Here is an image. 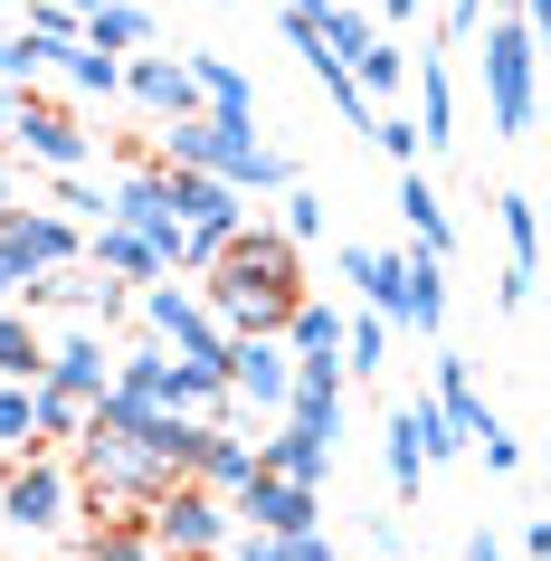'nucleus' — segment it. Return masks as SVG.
Segmentation results:
<instances>
[{"label":"nucleus","instance_id":"nucleus-46","mask_svg":"<svg viewBox=\"0 0 551 561\" xmlns=\"http://www.w3.org/2000/svg\"><path fill=\"white\" fill-rule=\"evenodd\" d=\"M20 209V172H10V144H0V219Z\"/></svg>","mask_w":551,"mask_h":561},{"label":"nucleus","instance_id":"nucleus-43","mask_svg":"<svg viewBox=\"0 0 551 561\" xmlns=\"http://www.w3.org/2000/svg\"><path fill=\"white\" fill-rule=\"evenodd\" d=\"M286 561H343V552H333V542H323V524H314V533H295V542H286Z\"/></svg>","mask_w":551,"mask_h":561},{"label":"nucleus","instance_id":"nucleus-31","mask_svg":"<svg viewBox=\"0 0 551 561\" xmlns=\"http://www.w3.org/2000/svg\"><path fill=\"white\" fill-rule=\"evenodd\" d=\"M400 419H409V438H418V457H428V467L466 457V438L447 428V410H437V400H400Z\"/></svg>","mask_w":551,"mask_h":561},{"label":"nucleus","instance_id":"nucleus-2","mask_svg":"<svg viewBox=\"0 0 551 561\" xmlns=\"http://www.w3.org/2000/svg\"><path fill=\"white\" fill-rule=\"evenodd\" d=\"M152 162H181V172H219L229 191H286L295 162L276 144H257V115H172L162 124V144H152Z\"/></svg>","mask_w":551,"mask_h":561},{"label":"nucleus","instance_id":"nucleus-35","mask_svg":"<svg viewBox=\"0 0 551 561\" xmlns=\"http://www.w3.org/2000/svg\"><path fill=\"white\" fill-rule=\"evenodd\" d=\"M30 390H38V381H0V457H10V447H38V428H30Z\"/></svg>","mask_w":551,"mask_h":561},{"label":"nucleus","instance_id":"nucleus-41","mask_svg":"<svg viewBox=\"0 0 551 561\" xmlns=\"http://www.w3.org/2000/svg\"><path fill=\"white\" fill-rule=\"evenodd\" d=\"M532 286H542V276H532V266H514V276L494 286V305H504V314H523V305H532Z\"/></svg>","mask_w":551,"mask_h":561},{"label":"nucleus","instance_id":"nucleus-10","mask_svg":"<svg viewBox=\"0 0 551 561\" xmlns=\"http://www.w3.org/2000/svg\"><path fill=\"white\" fill-rule=\"evenodd\" d=\"M286 381H295V353L276 343V333H229V400L286 410Z\"/></svg>","mask_w":551,"mask_h":561},{"label":"nucleus","instance_id":"nucleus-18","mask_svg":"<svg viewBox=\"0 0 551 561\" xmlns=\"http://www.w3.org/2000/svg\"><path fill=\"white\" fill-rule=\"evenodd\" d=\"M428 371H437V390H428V400L447 410V428H457V438H475V428L494 419V410H485V390H475V362H466V353H437Z\"/></svg>","mask_w":551,"mask_h":561},{"label":"nucleus","instance_id":"nucleus-40","mask_svg":"<svg viewBox=\"0 0 551 561\" xmlns=\"http://www.w3.org/2000/svg\"><path fill=\"white\" fill-rule=\"evenodd\" d=\"M48 181H58V209H77L87 229L105 219V191H87V172H48Z\"/></svg>","mask_w":551,"mask_h":561},{"label":"nucleus","instance_id":"nucleus-14","mask_svg":"<svg viewBox=\"0 0 551 561\" xmlns=\"http://www.w3.org/2000/svg\"><path fill=\"white\" fill-rule=\"evenodd\" d=\"M38 381H48V390H67V400H95V390H115V353H105V333H95V324H77L67 343H48Z\"/></svg>","mask_w":551,"mask_h":561},{"label":"nucleus","instance_id":"nucleus-17","mask_svg":"<svg viewBox=\"0 0 551 561\" xmlns=\"http://www.w3.org/2000/svg\"><path fill=\"white\" fill-rule=\"evenodd\" d=\"M257 467L266 476H295V485H323L333 476V438H314V428H276V438H257Z\"/></svg>","mask_w":551,"mask_h":561},{"label":"nucleus","instance_id":"nucleus-7","mask_svg":"<svg viewBox=\"0 0 551 561\" xmlns=\"http://www.w3.org/2000/svg\"><path fill=\"white\" fill-rule=\"evenodd\" d=\"M10 152H30L38 172H87V162H95V134L67 115V105H48L38 87H20V95H10Z\"/></svg>","mask_w":551,"mask_h":561},{"label":"nucleus","instance_id":"nucleus-28","mask_svg":"<svg viewBox=\"0 0 551 561\" xmlns=\"http://www.w3.org/2000/svg\"><path fill=\"white\" fill-rule=\"evenodd\" d=\"M77 561H162V552H152L144 514H134V524H87V542H77Z\"/></svg>","mask_w":551,"mask_h":561},{"label":"nucleus","instance_id":"nucleus-19","mask_svg":"<svg viewBox=\"0 0 551 561\" xmlns=\"http://www.w3.org/2000/svg\"><path fill=\"white\" fill-rule=\"evenodd\" d=\"M343 276L361 286V305H371L380 324L400 333V248H343Z\"/></svg>","mask_w":551,"mask_h":561},{"label":"nucleus","instance_id":"nucleus-47","mask_svg":"<svg viewBox=\"0 0 551 561\" xmlns=\"http://www.w3.org/2000/svg\"><path fill=\"white\" fill-rule=\"evenodd\" d=\"M48 10H67V20H87V10H95V0H48Z\"/></svg>","mask_w":551,"mask_h":561},{"label":"nucleus","instance_id":"nucleus-9","mask_svg":"<svg viewBox=\"0 0 551 561\" xmlns=\"http://www.w3.org/2000/svg\"><path fill=\"white\" fill-rule=\"evenodd\" d=\"M134 105H152V115L172 124V115H200V77H191V58H152V38L144 48H124V87Z\"/></svg>","mask_w":551,"mask_h":561},{"label":"nucleus","instance_id":"nucleus-48","mask_svg":"<svg viewBox=\"0 0 551 561\" xmlns=\"http://www.w3.org/2000/svg\"><path fill=\"white\" fill-rule=\"evenodd\" d=\"M409 10H418V0H380V20H409Z\"/></svg>","mask_w":551,"mask_h":561},{"label":"nucleus","instance_id":"nucleus-24","mask_svg":"<svg viewBox=\"0 0 551 561\" xmlns=\"http://www.w3.org/2000/svg\"><path fill=\"white\" fill-rule=\"evenodd\" d=\"M380 476H390V495L418 504V485H428V457H418V438H409V419L390 410V428H380Z\"/></svg>","mask_w":551,"mask_h":561},{"label":"nucleus","instance_id":"nucleus-29","mask_svg":"<svg viewBox=\"0 0 551 561\" xmlns=\"http://www.w3.org/2000/svg\"><path fill=\"white\" fill-rule=\"evenodd\" d=\"M314 38H323V58H343V67H352V58L380 38V20H371V10H343V0H333V10L314 20Z\"/></svg>","mask_w":551,"mask_h":561},{"label":"nucleus","instance_id":"nucleus-38","mask_svg":"<svg viewBox=\"0 0 551 561\" xmlns=\"http://www.w3.org/2000/svg\"><path fill=\"white\" fill-rule=\"evenodd\" d=\"M361 134H371V144L390 152V162H418V152H428V144H418V124H409V115H371V124H361Z\"/></svg>","mask_w":551,"mask_h":561},{"label":"nucleus","instance_id":"nucleus-4","mask_svg":"<svg viewBox=\"0 0 551 561\" xmlns=\"http://www.w3.org/2000/svg\"><path fill=\"white\" fill-rule=\"evenodd\" d=\"M144 533H152L162 561H209V552H229L238 514H229V495H209L200 476H172V485L144 504Z\"/></svg>","mask_w":551,"mask_h":561},{"label":"nucleus","instance_id":"nucleus-20","mask_svg":"<svg viewBox=\"0 0 551 561\" xmlns=\"http://www.w3.org/2000/svg\"><path fill=\"white\" fill-rule=\"evenodd\" d=\"M248 467H257V438H238L229 419H219V428L200 438V457H191V476H200L209 495H238V485H248Z\"/></svg>","mask_w":551,"mask_h":561},{"label":"nucleus","instance_id":"nucleus-51","mask_svg":"<svg viewBox=\"0 0 551 561\" xmlns=\"http://www.w3.org/2000/svg\"><path fill=\"white\" fill-rule=\"evenodd\" d=\"M0 10H38V0H0Z\"/></svg>","mask_w":551,"mask_h":561},{"label":"nucleus","instance_id":"nucleus-8","mask_svg":"<svg viewBox=\"0 0 551 561\" xmlns=\"http://www.w3.org/2000/svg\"><path fill=\"white\" fill-rule=\"evenodd\" d=\"M229 514H238V524H257V533H276V542H295V533L323 524V485H295V476L248 467V485L229 495Z\"/></svg>","mask_w":551,"mask_h":561},{"label":"nucleus","instance_id":"nucleus-32","mask_svg":"<svg viewBox=\"0 0 551 561\" xmlns=\"http://www.w3.org/2000/svg\"><path fill=\"white\" fill-rule=\"evenodd\" d=\"M352 87L371 95V105H380V95H400V87H409V48H390V38H371V48L352 58Z\"/></svg>","mask_w":551,"mask_h":561},{"label":"nucleus","instance_id":"nucleus-22","mask_svg":"<svg viewBox=\"0 0 551 561\" xmlns=\"http://www.w3.org/2000/svg\"><path fill=\"white\" fill-rule=\"evenodd\" d=\"M77 38L105 48V58H124V48H144V38H152V20H144V0H95L87 20H77Z\"/></svg>","mask_w":551,"mask_h":561},{"label":"nucleus","instance_id":"nucleus-11","mask_svg":"<svg viewBox=\"0 0 551 561\" xmlns=\"http://www.w3.org/2000/svg\"><path fill=\"white\" fill-rule=\"evenodd\" d=\"M105 219H124V229H144L152 238V257L172 248V181H162V162H124V181L105 191Z\"/></svg>","mask_w":551,"mask_h":561},{"label":"nucleus","instance_id":"nucleus-37","mask_svg":"<svg viewBox=\"0 0 551 561\" xmlns=\"http://www.w3.org/2000/svg\"><path fill=\"white\" fill-rule=\"evenodd\" d=\"M30 286H38V257L0 229V305H30Z\"/></svg>","mask_w":551,"mask_h":561},{"label":"nucleus","instance_id":"nucleus-33","mask_svg":"<svg viewBox=\"0 0 551 561\" xmlns=\"http://www.w3.org/2000/svg\"><path fill=\"white\" fill-rule=\"evenodd\" d=\"M504 248H514V266H532L542 257V201H532V191H504Z\"/></svg>","mask_w":551,"mask_h":561},{"label":"nucleus","instance_id":"nucleus-45","mask_svg":"<svg viewBox=\"0 0 551 561\" xmlns=\"http://www.w3.org/2000/svg\"><path fill=\"white\" fill-rule=\"evenodd\" d=\"M457 561H504V542H494V533L475 524V533H466V552H457Z\"/></svg>","mask_w":551,"mask_h":561},{"label":"nucleus","instance_id":"nucleus-50","mask_svg":"<svg viewBox=\"0 0 551 561\" xmlns=\"http://www.w3.org/2000/svg\"><path fill=\"white\" fill-rule=\"evenodd\" d=\"M0 144H10V95H0Z\"/></svg>","mask_w":551,"mask_h":561},{"label":"nucleus","instance_id":"nucleus-39","mask_svg":"<svg viewBox=\"0 0 551 561\" xmlns=\"http://www.w3.org/2000/svg\"><path fill=\"white\" fill-rule=\"evenodd\" d=\"M466 447L485 457V476H514V467H523V438H504V419H485V428H475Z\"/></svg>","mask_w":551,"mask_h":561},{"label":"nucleus","instance_id":"nucleus-42","mask_svg":"<svg viewBox=\"0 0 551 561\" xmlns=\"http://www.w3.org/2000/svg\"><path fill=\"white\" fill-rule=\"evenodd\" d=\"M485 30V0H447V38H475Z\"/></svg>","mask_w":551,"mask_h":561},{"label":"nucleus","instance_id":"nucleus-16","mask_svg":"<svg viewBox=\"0 0 551 561\" xmlns=\"http://www.w3.org/2000/svg\"><path fill=\"white\" fill-rule=\"evenodd\" d=\"M87 266L124 276V286H144V276H162V257H152V238H144V229H124V219H95V229H87Z\"/></svg>","mask_w":551,"mask_h":561},{"label":"nucleus","instance_id":"nucleus-26","mask_svg":"<svg viewBox=\"0 0 551 561\" xmlns=\"http://www.w3.org/2000/svg\"><path fill=\"white\" fill-rule=\"evenodd\" d=\"M418 144H457V87L437 58H418Z\"/></svg>","mask_w":551,"mask_h":561},{"label":"nucleus","instance_id":"nucleus-3","mask_svg":"<svg viewBox=\"0 0 551 561\" xmlns=\"http://www.w3.org/2000/svg\"><path fill=\"white\" fill-rule=\"evenodd\" d=\"M532 95H542V67H532V10L485 20V115H494V144H523V134H532Z\"/></svg>","mask_w":551,"mask_h":561},{"label":"nucleus","instance_id":"nucleus-30","mask_svg":"<svg viewBox=\"0 0 551 561\" xmlns=\"http://www.w3.org/2000/svg\"><path fill=\"white\" fill-rule=\"evenodd\" d=\"M30 428H38V447H67L77 428H87V400H67V390L38 381V390H30Z\"/></svg>","mask_w":551,"mask_h":561},{"label":"nucleus","instance_id":"nucleus-1","mask_svg":"<svg viewBox=\"0 0 551 561\" xmlns=\"http://www.w3.org/2000/svg\"><path fill=\"white\" fill-rule=\"evenodd\" d=\"M191 296L219 314V333H276L286 305L305 296V248H295L286 229H238L229 248L200 266Z\"/></svg>","mask_w":551,"mask_h":561},{"label":"nucleus","instance_id":"nucleus-13","mask_svg":"<svg viewBox=\"0 0 551 561\" xmlns=\"http://www.w3.org/2000/svg\"><path fill=\"white\" fill-rule=\"evenodd\" d=\"M343 400H352L343 362H295V381H286V410H276V419L314 428V438H343Z\"/></svg>","mask_w":551,"mask_h":561},{"label":"nucleus","instance_id":"nucleus-21","mask_svg":"<svg viewBox=\"0 0 551 561\" xmlns=\"http://www.w3.org/2000/svg\"><path fill=\"white\" fill-rule=\"evenodd\" d=\"M400 219H409V248H428V257L457 248V229H447V209H437V191H428L418 162H400Z\"/></svg>","mask_w":551,"mask_h":561},{"label":"nucleus","instance_id":"nucleus-36","mask_svg":"<svg viewBox=\"0 0 551 561\" xmlns=\"http://www.w3.org/2000/svg\"><path fill=\"white\" fill-rule=\"evenodd\" d=\"M276 209H286L276 229H286L295 248H305V238H323V201H314V191H305V181H286V191H276Z\"/></svg>","mask_w":551,"mask_h":561},{"label":"nucleus","instance_id":"nucleus-5","mask_svg":"<svg viewBox=\"0 0 551 561\" xmlns=\"http://www.w3.org/2000/svg\"><path fill=\"white\" fill-rule=\"evenodd\" d=\"M67 504H77V476H67L58 447H10V467H0V524L10 533H58Z\"/></svg>","mask_w":551,"mask_h":561},{"label":"nucleus","instance_id":"nucleus-15","mask_svg":"<svg viewBox=\"0 0 551 561\" xmlns=\"http://www.w3.org/2000/svg\"><path fill=\"white\" fill-rule=\"evenodd\" d=\"M400 333H418V343L447 333V257H428V248H400Z\"/></svg>","mask_w":551,"mask_h":561},{"label":"nucleus","instance_id":"nucleus-25","mask_svg":"<svg viewBox=\"0 0 551 561\" xmlns=\"http://www.w3.org/2000/svg\"><path fill=\"white\" fill-rule=\"evenodd\" d=\"M38 362H48V343H38L30 305H0V381H38Z\"/></svg>","mask_w":551,"mask_h":561},{"label":"nucleus","instance_id":"nucleus-23","mask_svg":"<svg viewBox=\"0 0 551 561\" xmlns=\"http://www.w3.org/2000/svg\"><path fill=\"white\" fill-rule=\"evenodd\" d=\"M390 343H400V333L380 324L371 305H361V314H343V381H380V371H390Z\"/></svg>","mask_w":551,"mask_h":561},{"label":"nucleus","instance_id":"nucleus-6","mask_svg":"<svg viewBox=\"0 0 551 561\" xmlns=\"http://www.w3.org/2000/svg\"><path fill=\"white\" fill-rule=\"evenodd\" d=\"M144 333L162 343V353H181V362H219L229 371V333H219V314H209L191 286H172V276H144Z\"/></svg>","mask_w":551,"mask_h":561},{"label":"nucleus","instance_id":"nucleus-44","mask_svg":"<svg viewBox=\"0 0 551 561\" xmlns=\"http://www.w3.org/2000/svg\"><path fill=\"white\" fill-rule=\"evenodd\" d=\"M229 561H286V542H276V533H248V542H238Z\"/></svg>","mask_w":551,"mask_h":561},{"label":"nucleus","instance_id":"nucleus-34","mask_svg":"<svg viewBox=\"0 0 551 561\" xmlns=\"http://www.w3.org/2000/svg\"><path fill=\"white\" fill-rule=\"evenodd\" d=\"M58 67H67V87H77V95H115L124 87V58H105V48H87V38H77Z\"/></svg>","mask_w":551,"mask_h":561},{"label":"nucleus","instance_id":"nucleus-27","mask_svg":"<svg viewBox=\"0 0 551 561\" xmlns=\"http://www.w3.org/2000/svg\"><path fill=\"white\" fill-rule=\"evenodd\" d=\"M191 77H200V105H209V115H257V87H248L229 58H209V48H200V58H191Z\"/></svg>","mask_w":551,"mask_h":561},{"label":"nucleus","instance_id":"nucleus-49","mask_svg":"<svg viewBox=\"0 0 551 561\" xmlns=\"http://www.w3.org/2000/svg\"><path fill=\"white\" fill-rule=\"evenodd\" d=\"M286 10H305V20H323V10H333V0H286Z\"/></svg>","mask_w":551,"mask_h":561},{"label":"nucleus","instance_id":"nucleus-12","mask_svg":"<svg viewBox=\"0 0 551 561\" xmlns=\"http://www.w3.org/2000/svg\"><path fill=\"white\" fill-rule=\"evenodd\" d=\"M162 181H172V219H191V229H219V238L248 229V191H229L219 172H181V162H162Z\"/></svg>","mask_w":551,"mask_h":561}]
</instances>
